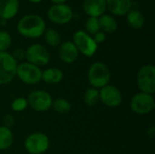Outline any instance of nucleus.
I'll list each match as a JSON object with an SVG mask.
<instances>
[{"label": "nucleus", "mask_w": 155, "mask_h": 154, "mask_svg": "<svg viewBox=\"0 0 155 154\" xmlns=\"http://www.w3.org/2000/svg\"><path fill=\"white\" fill-rule=\"evenodd\" d=\"M16 29L22 36L29 39H36L44 34L46 25L44 18L39 15L28 14L19 19Z\"/></svg>", "instance_id": "f257e3e1"}, {"label": "nucleus", "mask_w": 155, "mask_h": 154, "mask_svg": "<svg viewBox=\"0 0 155 154\" xmlns=\"http://www.w3.org/2000/svg\"><path fill=\"white\" fill-rule=\"evenodd\" d=\"M88 82L92 87L101 89L109 84L111 80V72L108 66L103 62H94L88 70Z\"/></svg>", "instance_id": "f03ea898"}, {"label": "nucleus", "mask_w": 155, "mask_h": 154, "mask_svg": "<svg viewBox=\"0 0 155 154\" xmlns=\"http://www.w3.org/2000/svg\"><path fill=\"white\" fill-rule=\"evenodd\" d=\"M17 62L8 52H0V84L11 83L16 76Z\"/></svg>", "instance_id": "7ed1b4c3"}, {"label": "nucleus", "mask_w": 155, "mask_h": 154, "mask_svg": "<svg viewBox=\"0 0 155 154\" xmlns=\"http://www.w3.org/2000/svg\"><path fill=\"white\" fill-rule=\"evenodd\" d=\"M72 42L74 44L78 52L86 57H93L98 48V44L94 41L93 36L83 30L74 32Z\"/></svg>", "instance_id": "20e7f679"}, {"label": "nucleus", "mask_w": 155, "mask_h": 154, "mask_svg": "<svg viewBox=\"0 0 155 154\" xmlns=\"http://www.w3.org/2000/svg\"><path fill=\"white\" fill-rule=\"evenodd\" d=\"M137 86L142 93L153 94L155 93V67L146 64L140 68L136 77Z\"/></svg>", "instance_id": "39448f33"}, {"label": "nucleus", "mask_w": 155, "mask_h": 154, "mask_svg": "<svg viewBox=\"0 0 155 154\" xmlns=\"http://www.w3.org/2000/svg\"><path fill=\"white\" fill-rule=\"evenodd\" d=\"M131 110L139 115H145L152 113L155 108V101L153 94L139 92L135 93L130 102Z\"/></svg>", "instance_id": "423d86ee"}, {"label": "nucleus", "mask_w": 155, "mask_h": 154, "mask_svg": "<svg viewBox=\"0 0 155 154\" xmlns=\"http://www.w3.org/2000/svg\"><path fill=\"white\" fill-rule=\"evenodd\" d=\"M16 76L24 84L34 85L42 81V70L28 62H23L17 65Z\"/></svg>", "instance_id": "0eeeda50"}, {"label": "nucleus", "mask_w": 155, "mask_h": 154, "mask_svg": "<svg viewBox=\"0 0 155 154\" xmlns=\"http://www.w3.org/2000/svg\"><path fill=\"white\" fill-rule=\"evenodd\" d=\"M50 146L48 136L41 132L29 134L25 140V149L29 154L45 153Z\"/></svg>", "instance_id": "6e6552de"}, {"label": "nucleus", "mask_w": 155, "mask_h": 154, "mask_svg": "<svg viewBox=\"0 0 155 154\" xmlns=\"http://www.w3.org/2000/svg\"><path fill=\"white\" fill-rule=\"evenodd\" d=\"M48 19L55 25H66L74 17V11L67 4H54L47 10Z\"/></svg>", "instance_id": "1a4fd4ad"}, {"label": "nucleus", "mask_w": 155, "mask_h": 154, "mask_svg": "<svg viewBox=\"0 0 155 154\" xmlns=\"http://www.w3.org/2000/svg\"><path fill=\"white\" fill-rule=\"evenodd\" d=\"M26 62L38 67L45 66L50 62V54L46 47L41 44H33L25 49Z\"/></svg>", "instance_id": "9d476101"}, {"label": "nucleus", "mask_w": 155, "mask_h": 154, "mask_svg": "<svg viewBox=\"0 0 155 154\" xmlns=\"http://www.w3.org/2000/svg\"><path fill=\"white\" fill-rule=\"evenodd\" d=\"M28 106L34 111L43 113L48 111L52 107L53 98L51 94L44 90H35L29 93L26 99Z\"/></svg>", "instance_id": "9b49d317"}, {"label": "nucleus", "mask_w": 155, "mask_h": 154, "mask_svg": "<svg viewBox=\"0 0 155 154\" xmlns=\"http://www.w3.org/2000/svg\"><path fill=\"white\" fill-rule=\"evenodd\" d=\"M100 101L106 106L111 108L118 107L123 101L121 91L114 85L107 84L99 90Z\"/></svg>", "instance_id": "f8f14e48"}, {"label": "nucleus", "mask_w": 155, "mask_h": 154, "mask_svg": "<svg viewBox=\"0 0 155 154\" xmlns=\"http://www.w3.org/2000/svg\"><path fill=\"white\" fill-rule=\"evenodd\" d=\"M58 55L61 61L64 64H71L76 61L79 55V52L72 41H65L59 45Z\"/></svg>", "instance_id": "ddd939ff"}, {"label": "nucleus", "mask_w": 155, "mask_h": 154, "mask_svg": "<svg viewBox=\"0 0 155 154\" xmlns=\"http://www.w3.org/2000/svg\"><path fill=\"white\" fill-rule=\"evenodd\" d=\"M83 10L89 17H97L105 14L106 8V0H84Z\"/></svg>", "instance_id": "4468645a"}, {"label": "nucleus", "mask_w": 155, "mask_h": 154, "mask_svg": "<svg viewBox=\"0 0 155 154\" xmlns=\"http://www.w3.org/2000/svg\"><path fill=\"white\" fill-rule=\"evenodd\" d=\"M19 0H0V19L10 20L13 19L19 12Z\"/></svg>", "instance_id": "2eb2a0df"}, {"label": "nucleus", "mask_w": 155, "mask_h": 154, "mask_svg": "<svg viewBox=\"0 0 155 154\" xmlns=\"http://www.w3.org/2000/svg\"><path fill=\"white\" fill-rule=\"evenodd\" d=\"M132 0H106V8L114 15H126L132 9Z\"/></svg>", "instance_id": "dca6fc26"}, {"label": "nucleus", "mask_w": 155, "mask_h": 154, "mask_svg": "<svg viewBox=\"0 0 155 154\" xmlns=\"http://www.w3.org/2000/svg\"><path fill=\"white\" fill-rule=\"evenodd\" d=\"M64 78V73L56 67H50L42 71V81L48 84H59Z\"/></svg>", "instance_id": "f3484780"}, {"label": "nucleus", "mask_w": 155, "mask_h": 154, "mask_svg": "<svg viewBox=\"0 0 155 154\" xmlns=\"http://www.w3.org/2000/svg\"><path fill=\"white\" fill-rule=\"evenodd\" d=\"M126 20L128 25L135 30L142 29L145 23L144 15L142 12L136 9H131L126 15Z\"/></svg>", "instance_id": "a211bd4d"}, {"label": "nucleus", "mask_w": 155, "mask_h": 154, "mask_svg": "<svg viewBox=\"0 0 155 154\" xmlns=\"http://www.w3.org/2000/svg\"><path fill=\"white\" fill-rule=\"evenodd\" d=\"M99 24L101 31H103L104 34H113L118 28L116 19L112 15L108 14H104L99 17Z\"/></svg>", "instance_id": "6ab92c4d"}, {"label": "nucleus", "mask_w": 155, "mask_h": 154, "mask_svg": "<svg viewBox=\"0 0 155 154\" xmlns=\"http://www.w3.org/2000/svg\"><path fill=\"white\" fill-rule=\"evenodd\" d=\"M14 142V135L10 128L0 126V151L9 149Z\"/></svg>", "instance_id": "aec40b11"}, {"label": "nucleus", "mask_w": 155, "mask_h": 154, "mask_svg": "<svg viewBox=\"0 0 155 154\" xmlns=\"http://www.w3.org/2000/svg\"><path fill=\"white\" fill-rule=\"evenodd\" d=\"M43 35L45 37V43L48 45L56 47V46H59L61 44L62 36H61L60 33L56 29H54V28H46Z\"/></svg>", "instance_id": "412c9836"}, {"label": "nucleus", "mask_w": 155, "mask_h": 154, "mask_svg": "<svg viewBox=\"0 0 155 154\" xmlns=\"http://www.w3.org/2000/svg\"><path fill=\"white\" fill-rule=\"evenodd\" d=\"M99 101H100V97H99V90L98 89L91 87L85 91L84 95V102L87 106L93 107V106L96 105Z\"/></svg>", "instance_id": "4be33fe9"}, {"label": "nucleus", "mask_w": 155, "mask_h": 154, "mask_svg": "<svg viewBox=\"0 0 155 154\" xmlns=\"http://www.w3.org/2000/svg\"><path fill=\"white\" fill-rule=\"evenodd\" d=\"M52 107L56 113H61V114H65L71 111L72 105L67 100L64 98H58V99L53 100Z\"/></svg>", "instance_id": "5701e85b"}, {"label": "nucleus", "mask_w": 155, "mask_h": 154, "mask_svg": "<svg viewBox=\"0 0 155 154\" xmlns=\"http://www.w3.org/2000/svg\"><path fill=\"white\" fill-rule=\"evenodd\" d=\"M85 32L89 34L90 35H94L97 32L101 31L100 29V24H99V18L97 17H88L85 21Z\"/></svg>", "instance_id": "b1692460"}, {"label": "nucleus", "mask_w": 155, "mask_h": 154, "mask_svg": "<svg viewBox=\"0 0 155 154\" xmlns=\"http://www.w3.org/2000/svg\"><path fill=\"white\" fill-rule=\"evenodd\" d=\"M12 44V37L10 34L5 30L0 31V52H7Z\"/></svg>", "instance_id": "393cba45"}, {"label": "nucleus", "mask_w": 155, "mask_h": 154, "mask_svg": "<svg viewBox=\"0 0 155 154\" xmlns=\"http://www.w3.org/2000/svg\"><path fill=\"white\" fill-rule=\"evenodd\" d=\"M28 107V103L27 100L24 97H18L15 98L12 103H11V108L14 112H17V113H21L23 111H25L26 108Z\"/></svg>", "instance_id": "a878e982"}, {"label": "nucleus", "mask_w": 155, "mask_h": 154, "mask_svg": "<svg viewBox=\"0 0 155 154\" xmlns=\"http://www.w3.org/2000/svg\"><path fill=\"white\" fill-rule=\"evenodd\" d=\"M12 56L14 57V59L17 62V61H21L23 59L25 58V50L23 48H16L13 51V53L11 54Z\"/></svg>", "instance_id": "bb28decb"}, {"label": "nucleus", "mask_w": 155, "mask_h": 154, "mask_svg": "<svg viewBox=\"0 0 155 154\" xmlns=\"http://www.w3.org/2000/svg\"><path fill=\"white\" fill-rule=\"evenodd\" d=\"M93 39H94V41L97 44H102V43H104V42L105 41V39H106V34H104L103 31H99V32H97L96 34H94L93 35Z\"/></svg>", "instance_id": "cd10ccee"}, {"label": "nucleus", "mask_w": 155, "mask_h": 154, "mask_svg": "<svg viewBox=\"0 0 155 154\" xmlns=\"http://www.w3.org/2000/svg\"><path fill=\"white\" fill-rule=\"evenodd\" d=\"M14 123H15V119L10 114L5 115L3 119V126H5L7 128H11L13 126Z\"/></svg>", "instance_id": "c85d7f7f"}, {"label": "nucleus", "mask_w": 155, "mask_h": 154, "mask_svg": "<svg viewBox=\"0 0 155 154\" xmlns=\"http://www.w3.org/2000/svg\"><path fill=\"white\" fill-rule=\"evenodd\" d=\"M149 133H151L150 138H153V134H154V127L153 126H152L150 129L147 130V134H149Z\"/></svg>", "instance_id": "c756f323"}, {"label": "nucleus", "mask_w": 155, "mask_h": 154, "mask_svg": "<svg viewBox=\"0 0 155 154\" xmlns=\"http://www.w3.org/2000/svg\"><path fill=\"white\" fill-rule=\"evenodd\" d=\"M68 0H51L53 4H66Z\"/></svg>", "instance_id": "7c9ffc66"}, {"label": "nucleus", "mask_w": 155, "mask_h": 154, "mask_svg": "<svg viewBox=\"0 0 155 154\" xmlns=\"http://www.w3.org/2000/svg\"><path fill=\"white\" fill-rule=\"evenodd\" d=\"M28 2H30V3H33V4H39V3H41L43 0H27Z\"/></svg>", "instance_id": "2f4dec72"}]
</instances>
